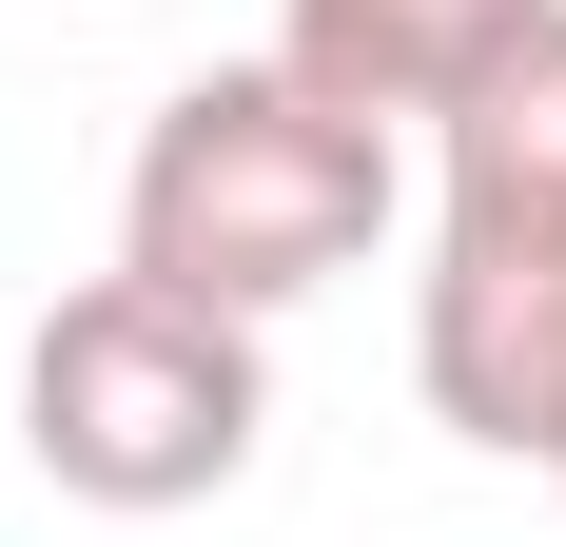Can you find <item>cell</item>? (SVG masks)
<instances>
[{"label": "cell", "mask_w": 566, "mask_h": 547, "mask_svg": "<svg viewBox=\"0 0 566 547\" xmlns=\"http://www.w3.org/2000/svg\"><path fill=\"white\" fill-rule=\"evenodd\" d=\"M410 391H430V431L509 450V469H566V255L430 235V274H410Z\"/></svg>", "instance_id": "3957f363"}, {"label": "cell", "mask_w": 566, "mask_h": 547, "mask_svg": "<svg viewBox=\"0 0 566 547\" xmlns=\"http://www.w3.org/2000/svg\"><path fill=\"white\" fill-rule=\"evenodd\" d=\"M391 235V137L333 117L293 59H216L137 117V176H117V274H157L196 313H254L274 332L293 293L371 274Z\"/></svg>", "instance_id": "6da1fadb"}, {"label": "cell", "mask_w": 566, "mask_h": 547, "mask_svg": "<svg viewBox=\"0 0 566 547\" xmlns=\"http://www.w3.org/2000/svg\"><path fill=\"white\" fill-rule=\"evenodd\" d=\"M430 235H489V255H566V0L527 20L450 117H430Z\"/></svg>", "instance_id": "277c9868"}, {"label": "cell", "mask_w": 566, "mask_h": 547, "mask_svg": "<svg viewBox=\"0 0 566 547\" xmlns=\"http://www.w3.org/2000/svg\"><path fill=\"white\" fill-rule=\"evenodd\" d=\"M0 450H20V431H0Z\"/></svg>", "instance_id": "8992f818"}, {"label": "cell", "mask_w": 566, "mask_h": 547, "mask_svg": "<svg viewBox=\"0 0 566 547\" xmlns=\"http://www.w3.org/2000/svg\"><path fill=\"white\" fill-rule=\"evenodd\" d=\"M20 469L78 508H216L274 431V372H254V313H196L157 274H78L40 332H20V391H0Z\"/></svg>", "instance_id": "7a4b0ae2"}, {"label": "cell", "mask_w": 566, "mask_h": 547, "mask_svg": "<svg viewBox=\"0 0 566 547\" xmlns=\"http://www.w3.org/2000/svg\"><path fill=\"white\" fill-rule=\"evenodd\" d=\"M527 20H547V0H274V59H293L333 117L410 137V117H450Z\"/></svg>", "instance_id": "5b68a950"}]
</instances>
